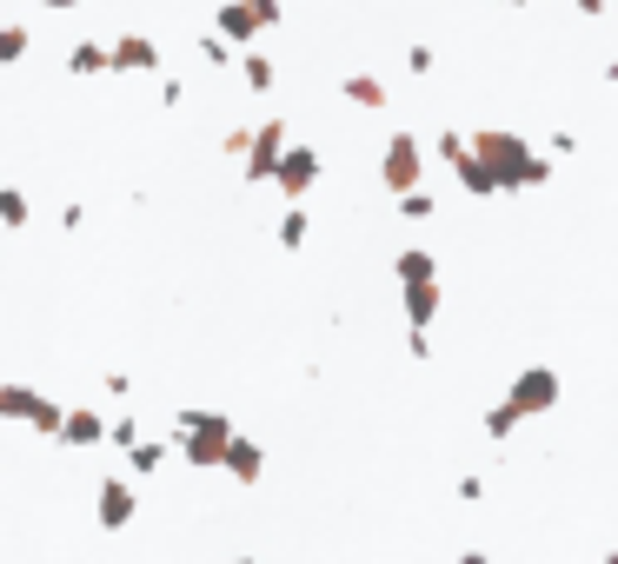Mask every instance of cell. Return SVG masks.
Instances as JSON below:
<instances>
[{
  "instance_id": "5bb4252c",
  "label": "cell",
  "mask_w": 618,
  "mask_h": 564,
  "mask_svg": "<svg viewBox=\"0 0 618 564\" xmlns=\"http://www.w3.org/2000/svg\"><path fill=\"white\" fill-rule=\"evenodd\" d=\"M60 419H67V406H53V399H47V406L27 419V432H40V439H60Z\"/></svg>"
},
{
  "instance_id": "52a82bcc",
  "label": "cell",
  "mask_w": 618,
  "mask_h": 564,
  "mask_svg": "<svg viewBox=\"0 0 618 564\" xmlns=\"http://www.w3.org/2000/svg\"><path fill=\"white\" fill-rule=\"evenodd\" d=\"M313 173H320V160L306 153V146H280V160H273V180H280V193H306L313 186Z\"/></svg>"
},
{
  "instance_id": "7c38bea8",
  "label": "cell",
  "mask_w": 618,
  "mask_h": 564,
  "mask_svg": "<svg viewBox=\"0 0 618 564\" xmlns=\"http://www.w3.org/2000/svg\"><path fill=\"white\" fill-rule=\"evenodd\" d=\"M27 219H33V206H27V193H20V186H0V226H7V233H20Z\"/></svg>"
},
{
  "instance_id": "6da1fadb",
  "label": "cell",
  "mask_w": 618,
  "mask_h": 564,
  "mask_svg": "<svg viewBox=\"0 0 618 564\" xmlns=\"http://www.w3.org/2000/svg\"><path fill=\"white\" fill-rule=\"evenodd\" d=\"M226 439H233V425H226L220 412H206V406H193V412L173 419V452H180L186 465H200V472H213V465L226 459Z\"/></svg>"
},
{
  "instance_id": "4fadbf2b",
  "label": "cell",
  "mask_w": 618,
  "mask_h": 564,
  "mask_svg": "<svg viewBox=\"0 0 618 564\" xmlns=\"http://www.w3.org/2000/svg\"><path fill=\"white\" fill-rule=\"evenodd\" d=\"M27 47H33V33H27L20 20H7V27H0V66H13V60H27Z\"/></svg>"
},
{
  "instance_id": "9c48e42d",
  "label": "cell",
  "mask_w": 618,
  "mask_h": 564,
  "mask_svg": "<svg viewBox=\"0 0 618 564\" xmlns=\"http://www.w3.org/2000/svg\"><path fill=\"white\" fill-rule=\"evenodd\" d=\"M220 465H226V472H233L240 485H253V479L266 472V459H260V445H253V439H240V432L226 439V459H220Z\"/></svg>"
},
{
  "instance_id": "9a60e30c",
  "label": "cell",
  "mask_w": 618,
  "mask_h": 564,
  "mask_svg": "<svg viewBox=\"0 0 618 564\" xmlns=\"http://www.w3.org/2000/svg\"><path fill=\"white\" fill-rule=\"evenodd\" d=\"M107 439H113V445H120V452H126V445H133V439H140V419H133V412H120V419H113V425H107Z\"/></svg>"
},
{
  "instance_id": "7a4b0ae2",
  "label": "cell",
  "mask_w": 618,
  "mask_h": 564,
  "mask_svg": "<svg viewBox=\"0 0 618 564\" xmlns=\"http://www.w3.org/2000/svg\"><path fill=\"white\" fill-rule=\"evenodd\" d=\"M133 512H140L133 479H107V485L93 492V519H100V532H126V525H133Z\"/></svg>"
},
{
  "instance_id": "ac0fdd59",
  "label": "cell",
  "mask_w": 618,
  "mask_h": 564,
  "mask_svg": "<svg viewBox=\"0 0 618 564\" xmlns=\"http://www.w3.org/2000/svg\"><path fill=\"white\" fill-rule=\"evenodd\" d=\"M40 7H53V13H67V7H80V0H40Z\"/></svg>"
},
{
  "instance_id": "2e32d148",
  "label": "cell",
  "mask_w": 618,
  "mask_h": 564,
  "mask_svg": "<svg viewBox=\"0 0 618 564\" xmlns=\"http://www.w3.org/2000/svg\"><path fill=\"white\" fill-rule=\"evenodd\" d=\"M246 86H253V93H266V86H273V66H266L260 53H246Z\"/></svg>"
},
{
  "instance_id": "ba28073f",
  "label": "cell",
  "mask_w": 618,
  "mask_h": 564,
  "mask_svg": "<svg viewBox=\"0 0 618 564\" xmlns=\"http://www.w3.org/2000/svg\"><path fill=\"white\" fill-rule=\"evenodd\" d=\"M67 73L73 80H93V73H113V40H80L67 53Z\"/></svg>"
},
{
  "instance_id": "5b68a950",
  "label": "cell",
  "mask_w": 618,
  "mask_h": 564,
  "mask_svg": "<svg viewBox=\"0 0 618 564\" xmlns=\"http://www.w3.org/2000/svg\"><path fill=\"white\" fill-rule=\"evenodd\" d=\"M160 66V47L146 33H113V73H153Z\"/></svg>"
},
{
  "instance_id": "3957f363",
  "label": "cell",
  "mask_w": 618,
  "mask_h": 564,
  "mask_svg": "<svg viewBox=\"0 0 618 564\" xmlns=\"http://www.w3.org/2000/svg\"><path fill=\"white\" fill-rule=\"evenodd\" d=\"M280 20V0H226L220 7V33L226 40H253L260 27H273Z\"/></svg>"
},
{
  "instance_id": "e0dca14e",
  "label": "cell",
  "mask_w": 618,
  "mask_h": 564,
  "mask_svg": "<svg viewBox=\"0 0 618 564\" xmlns=\"http://www.w3.org/2000/svg\"><path fill=\"white\" fill-rule=\"evenodd\" d=\"M300 239H306V213H286L280 219V246H300Z\"/></svg>"
},
{
  "instance_id": "277c9868",
  "label": "cell",
  "mask_w": 618,
  "mask_h": 564,
  "mask_svg": "<svg viewBox=\"0 0 618 564\" xmlns=\"http://www.w3.org/2000/svg\"><path fill=\"white\" fill-rule=\"evenodd\" d=\"M60 445H67V452H93V445H107V419H100L93 406H67V419H60Z\"/></svg>"
},
{
  "instance_id": "30bf717a",
  "label": "cell",
  "mask_w": 618,
  "mask_h": 564,
  "mask_svg": "<svg viewBox=\"0 0 618 564\" xmlns=\"http://www.w3.org/2000/svg\"><path fill=\"white\" fill-rule=\"evenodd\" d=\"M40 406H47V392H33V386H0V419H7V425H27Z\"/></svg>"
},
{
  "instance_id": "8992f818",
  "label": "cell",
  "mask_w": 618,
  "mask_h": 564,
  "mask_svg": "<svg viewBox=\"0 0 618 564\" xmlns=\"http://www.w3.org/2000/svg\"><path fill=\"white\" fill-rule=\"evenodd\" d=\"M280 140H286V126L273 120V126H260L253 140H246V180H273V160H280Z\"/></svg>"
},
{
  "instance_id": "8fae6325",
  "label": "cell",
  "mask_w": 618,
  "mask_h": 564,
  "mask_svg": "<svg viewBox=\"0 0 618 564\" xmlns=\"http://www.w3.org/2000/svg\"><path fill=\"white\" fill-rule=\"evenodd\" d=\"M160 465H166V445H153V439H133V445H126V472H133V479H153Z\"/></svg>"
}]
</instances>
